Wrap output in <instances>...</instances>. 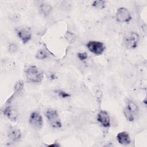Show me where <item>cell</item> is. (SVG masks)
Here are the masks:
<instances>
[{"mask_svg":"<svg viewBox=\"0 0 147 147\" xmlns=\"http://www.w3.org/2000/svg\"><path fill=\"white\" fill-rule=\"evenodd\" d=\"M24 82L20 80V81L17 82L15 86H14L15 91L17 92H21L24 88Z\"/></svg>","mask_w":147,"mask_h":147,"instance_id":"17","label":"cell"},{"mask_svg":"<svg viewBox=\"0 0 147 147\" xmlns=\"http://www.w3.org/2000/svg\"><path fill=\"white\" fill-rule=\"evenodd\" d=\"M17 33L18 37L21 40L24 44H26L29 42L32 38V34L30 32L25 28L19 29Z\"/></svg>","mask_w":147,"mask_h":147,"instance_id":"10","label":"cell"},{"mask_svg":"<svg viewBox=\"0 0 147 147\" xmlns=\"http://www.w3.org/2000/svg\"><path fill=\"white\" fill-rule=\"evenodd\" d=\"M48 54L45 49H40L37 52L35 57L38 60H42L46 59L48 57Z\"/></svg>","mask_w":147,"mask_h":147,"instance_id":"14","label":"cell"},{"mask_svg":"<svg viewBox=\"0 0 147 147\" xmlns=\"http://www.w3.org/2000/svg\"><path fill=\"white\" fill-rule=\"evenodd\" d=\"M7 136L10 140L14 142L18 141L21 139V132L18 128L11 127L8 130Z\"/></svg>","mask_w":147,"mask_h":147,"instance_id":"9","label":"cell"},{"mask_svg":"<svg viewBox=\"0 0 147 147\" xmlns=\"http://www.w3.org/2000/svg\"><path fill=\"white\" fill-rule=\"evenodd\" d=\"M24 72L27 80L32 83H40L44 77L43 72L34 65L29 66Z\"/></svg>","mask_w":147,"mask_h":147,"instance_id":"1","label":"cell"},{"mask_svg":"<svg viewBox=\"0 0 147 147\" xmlns=\"http://www.w3.org/2000/svg\"><path fill=\"white\" fill-rule=\"evenodd\" d=\"M98 121L104 127H109L110 126V118L107 111L100 110L97 115Z\"/></svg>","mask_w":147,"mask_h":147,"instance_id":"8","label":"cell"},{"mask_svg":"<svg viewBox=\"0 0 147 147\" xmlns=\"http://www.w3.org/2000/svg\"><path fill=\"white\" fill-rule=\"evenodd\" d=\"M39 10L42 15L44 16H48L51 13L52 10V7L50 5L43 3L40 5Z\"/></svg>","mask_w":147,"mask_h":147,"instance_id":"13","label":"cell"},{"mask_svg":"<svg viewBox=\"0 0 147 147\" xmlns=\"http://www.w3.org/2000/svg\"><path fill=\"white\" fill-rule=\"evenodd\" d=\"M46 117L50 125L54 128H60L62 123L59 114L56 110L49 109L46 111Z\"/></svg>","mask_w":147,"mask_h":147,"instance_id":"4","label":"cell"},{"mask_svg":"<svg viewBox=\"0 0 147 147\" xmlns=\"http://www.w3.org/2000/svg\"><path fill=\"white\" fill-rule=\"evenodd\" d=\"M138 107L137 105L132 100H128L123 110V114L127 121L133 122L138 115Z\"/></svg>","mask_w":147,"mask_h":147,"instance_id":"2","label":"cell"},{"mask_svg":"<svg viewBox=\"0 0 147 147\" xmlns=\"http://www.w3.org/2000/svg\"><path fill=\"white\" fill-rule=\"evenodd\" d=\"M49 146H60V145L59 144H51V145H48Z\"/></svg>","mask_w":147,"mask_h":147,"instance_id":"21","label":"cell"},{"mask_svg":"<svg viewBox=\"0 0 147 147\" xmlns=\"http://www.w3.org/2000/svg\"><path fill=\"white\" fill-rule=\"evenodd\" d=\"M17 47L16 45H15L14 44L12 43V44L9 45V51L10 53L15 52L17 51Z\"/></svg>","mask_w":147,"mask_h":147,"instance_id":"20","label":"cell"},{"mask_svg":"<svg viewBox=\"0 0 147 147\" xmlns=\"http://www.w3.org/2000/svg\"><path fill=\"white\" fill-rule=\"evenodd\" d=\"M88 49L95 55H102L106 48L104 44L99 41H90L86 44Z\"/></svg>","mask_w":147,"mask_h":147,"instance_id":"5","label":"cell"},{"mask_svg":"<svg viewBox=\"0 0 147 147\" xmlns=\"http://www.w3.org/2000/svg\"><path fill=\"white\" fill-rule=\"evenodd\" d=\"M60 97L62 98H68L70 96V95L69 94H68L67 92L63 91L62 90H56L55 91Z\"/></svg>","mask_w":147,"mask_h":147,"instance_id":"18","label":"cell"},{"mask_svg":"<svg viewBox=\"0 0 147 147\" xmlns=\"http://www.w3.org/2000/svg\"><path fill=\"white\" fill-rule=\"evenodd\" d=\"M29 123L34 127L41 129L43 125V119L41 115L37 112H33L29 117Z\"/></svg>","mask_w":147,"mask_h":147,"instance_id":"7","label":"cell"},{"mask_svg":"<svg viewBox=\"0 0 147 147\" xmlns=\"http://www.w3.org/2000/svg\"><path fill=\"white\" fill-rule=\"evenodd\" d=\"M78 57L79 59V60L83 61L87 59V54L86 52H80L78 53Z\"/></svg>","mask_w":147,"mask_h":147,"instance_id":"19","label":"cell"},{"mask_svg":"<svg viewBox=\"0 0 147 147\" xmlns=\"http://www.w3.org/2000/svg\"><path fill=\"white\" fill-rule=\"evenodd\" d=\"M105 3L106 2L104 1H94L92 3V6L98 9H103L106 6Z\"/></svg>","mask_w":147,"mask_h":147,"instance_id":"16","label":"cell"},{"mask_svg":"<svg viewBox=\"0 0 147 147\" xmlns=\"http://www.w3.org/2000/svg\"><path fill=\"white\" fill-rule=\"evenodd\" d=\"M118 142L122 145H127L130 142V138L129 133L127 131H123L118 133L117 136Z\"/></svg>","mask_w":147,"mask_h":147,"instance_id":"11","label":"cell"},{"mask_svg":"<svg viewBox=\"0 0 147 147\" xmlns=\"http://www.w3.org/2000/svg\"><path fill=\"white\" fill-rule=\"evenodd\" d=\"M131 19L129 11L125 7H119L116 13V20L119 22H129Z\"/></svg>","mask_w":147,"mask_h":147,"instance_id":"6","label":"cell"},{"mask_svg":"<svg viewBox=\"0 0 147 147\" xmlns=\"http://www.w3.org/2000/svg\"><path fill=\"white\" fill-rule=\"evenodd\" d=\"M3 114L6 116L9 119L13 121H15L17 119V115L16 111L11 108L10 106H6L3 110Z\"/></svg>","mask_w":147,"mask_h":147,"instance_id":"12","label":"cell"},{"mask_svg":"<svg viewBox=\"0 0 147 147\" xmlns=\"http://www.w3.org/2000/svg\"><path fill=\"white\" fill-rule=\"evenodd\" d=\"M139 36L134 32H130L126 34L123 38V44L127 49H134L137 47L138 42Z\"/></svg>","mask_w":147,"mask_h":147,"instance_id":"3","label":"cell"},{"mask_svg":"<svg viewBox=\"0 0 147 147\" xmlns=\"http://www.w3.org/2000/svg\"><path fill=\"white\" fill-rule=\"evenodd\" d=\"M64 37L69 43H71V44L74 43L76 40V37L75 35L73 33L68 31L65 33Z\"/></svg>","mask_w":147,"mask_h":147,"instance_id":"15","label":"cell"}]
</instances>
